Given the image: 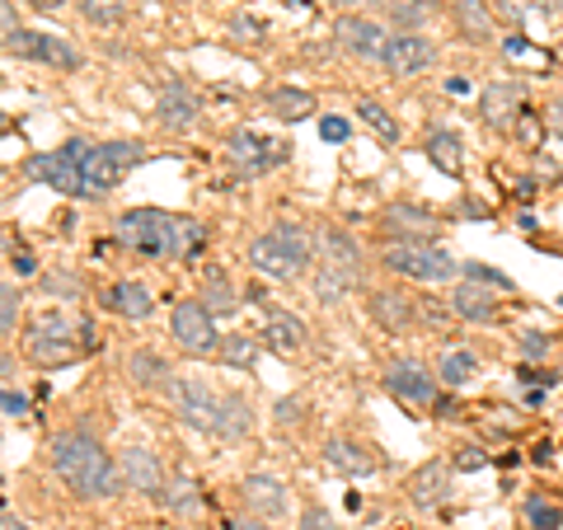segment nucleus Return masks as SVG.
<instances>
[{
	"label": "nucleus",
	"instance_id": "nucleus-1",
	"mask_svg": "<svg viewBox=\"0 0 563 530\" xmlns=\"http://www.w3.org/2000/svg\"><path fill=\"white\" fill-rule=\"evenodd\" d=\"M118 240L128 250L146 254V258H198L207 231L192 217H179V211H155V207H136L118 217Z\"/></svg>",
	"mask_w": 563,
	"mask_h": 530
},
{
	"label": "nucleus",
	"instance_id": "nucleus-2",
	"mask_svg": "<svg viewBox=\"0 0 563 530\" xmlns=\"http://www.w3.org/2000/svg\"><path fill=\"white\" fill-rule=\"evenodd\" d=\"M47 455H52L57 479L76 493V498H113V493L122 488V474L113 465V455L103 451L90 432H57Z\"/></svg>",
	"mask_w": 563,
	"mask_h": 530
},
{
	"label": "nucleus",
	"instance_id": "nucleus-3",
	"mask_svg": "<svg viewBox=\"0 0 563 530\" xmlns=\"http://www.w3.org/2000/svg\"><path fill=\"white\" fill-rule=\"evenodd\" d=\"M141 161H146L141 141H99L80 161V198H109Z\"/></svg>",
	"mask_w": 563,
	"mask_h": 530
},
{
	"label": "nucleus",
	"instance_id": "nucleus-4",
	"mask_svg": "<svg viewBox=\"0 0 563 530\" xmlns=\"http://www.w3.org/2000/svg\"><path fill=\"white\" fill-rule=\"evenodd\" d=\"M80 329L66 320V314H43V320H33L29 333H24V352L29 362L38 366H70L80 357Z\"/></svg>",
	"mask_w": 563,
	"mask_h": 530
},
{
	"label": "nucleus",
	"instance_id": "nucleus-5",
	"mask_svg": "<svg viewBox=\"0 0 563 530\" xmlns=\"http://www.w3.org/2000/svg\"><path fill=\"white\" fill-rule=\"evenodd\" d=\"M385 268L399 273V277H409V281H422V287H437V281H451L455 273V258L442 254V250H432L428 240H399L385 250Z\"/></svg>",
	"mask_w": 563,
	"mask_h": 530
},
{
	"label": "nucleus",
	"instance_id": "nucleus-6",
	"mask_svg": "<svg viewBox=\"0 0 563 530\" xmlns=\"http://www.w3.org/2000/svg\"><path fill=\"white\" fill-rule=\"evenodd\" d=\"M85 151H90V141L70 136V141H62L57 151L33 155V161L24 165V174H29V179H38V184H47L52 192L80 198V161H85Z\"/></svg>",
	"mask_w": 563,
	"mask_h": 530
},
{
	"label": "nucleus",
	"instance_id": "nucleus-7",
	"mask_svg": "<svg viewBox=\"0 0 563 530\" xmlns=\"http://www.w3.org/2000/svg\"><path fill=\"white\" fill-rule=\"evenodd\" d=\"M169 329H174V343L192 357H207V352H217L221 339H217V320H211V310L202 300H179L169 314Z\"/></svg>",
	"mask_w": 563,
	"mask_h": 530
},
{
	"label": "nucleus",
	"instance_id": "nucleus-8",
	"mask_svg": "<svg viewBox=\"0 0 563 530\" xmlns=\"http://www.w3.org/2000/svg\"><path fill=\"white\" fill-rule=\"evenodd\" d=\"M20 57L29 62H43V66H57V70H80V52L70 47V38H57V33H38V29H14L10 43Z\"/></svg>",
	"mask_w": 563,
	"mask_h": 530
},
{
	"label": "nucleus",
	"instance_id": "nucleus-9",
	"mask_svg": "<svg viewBox=\"0 0 563 530\" xmlns=\"http://www.w3.org/2000/svg\"><path fill=\"white\" fill-rule=\"evenodd\" d=\"M169 399H174V409H179L192 428H207V432H217V418H221V395L211 390L207 380H192V376H179L169 385Z\"/></svg>",
	"mask_w": 563,
	"mask_h": 530
},
{
	"label": "nucleus",
	"instance_id": "nucleus-10",
	"mask_svg": "<svg viewBox=\"0 0 563 530\" xmlns=\"http://www.w3.org/2000/svg\"><path fill=\"white\" fill-rule=\"evenodd\" d=\"M432 62H437V43H428L422 33H390V43H385V57H380V66L390 70V76H399V80L432 70Z\"/></svg>",
	"mask_w": 563,
	"mask_h": 530
},
{
	"label": "nucleus",
	"instance_id": "nucleus-11",
	"mask_svg": "<svg viewBox=\"0 0 563 530\" xmlns=\"http://www.w3.org/2000/svg\"><path fill=\"white\" fill-rule=\"evenodd\" d=\"M333 43H339L347 57H357V62H380L390 33H385L376 20H366V14H343L339 29H333Z\"/></svg>",
	"mask_w": 563,
	"mask_h": 530
},
{
	"label": "nucleus",
	"instance_id": "nucleus-12",
	"mask_svg": "<svg viewBox=\"0 0 563 530\" xmlns=\"http://www.w3.org/2000/svg\"><path fill=\"white\" fill-rule=\"evenodd\" d=\"M250 268H258L263 277H273V281H296L301 277L310 263L296 254V250H287L273 231L268 235H258V240H250Z\"/></svg>",
	"mask_w": 563,
	"mask_h": 530
},
{
	"label": "nucleus",
	"instance_id": "nucleus-13",
	"mask_svg": "<svg viewBox=\"0 0 563 530\" xmlns=\"http://www.w3.org/2000/svg\"><path fill=\"white\" fill-rule=\"evenodd\" d=\"M385 390L404 404H437L432 371L418 366V362H390V371H385Z\"/></svg>",
	"mask_w": 563,
	"mask_h": 530
},
{
	"label": "nucleus",
	"instance_id": "nucleus-14",
	"mask_svg": "<svg viewBox=\"0 0 563 530\" xmlns=\"http://www.w3.org/2000/svg\"><path fill=\"white\" fill-rule=\"evenodd\" d=\"M225 151H231V165L244 169V174H263V169H273L277 161H287V146H273V141H263L254 132H231Z\"/></svg>",
	"mask_w": 563,
	"mask_h": 530
},
{
	"label": "nucleus",
	"instance_id": "nucleus-15",
	"mask_svg": "<svg viewBox=\"0 0 563 530\" xmlns=\"http://www.w3.org/2000/svg\"><path fill=\"white\" fill-rule=\"evenodd\" d=\"M314 244L324 250V268L343 273L347 281L362 277V250H357V240H352L347 231H339V225H324V231L314 235Z\"/></svg>",
	"mask_w": 563,
	"mask_h": 530
},
{
	"label": "nucleus",
	"instance_id": "nucleus-16",
	"mask_svg": "<svg viewBox=\"0 0 563 530\" xmlns=\"http://www.w3.org/2000/svg\"><path fill=\"white\" fill-rule=\"evenodd\" d=\"M118 474H122V484H128L132 493H155L161 498V488H165V470L161 461H155L151 451H122V461H118Z\"/></svg>",
	"mask_w": 563,
	"mask_h": 530
},
{
	"label": "nucleus",
	"instance_id": "nucleus-17",
	"mask_svg": "<svg viewBox=\"0 0 563 530\" xmlns=\"http://www.w3.org/2000/svg\"><path fill=\"white\" fill-rule=\"evenodd\" d=\"M198 118H202V99L192 95L184 80H169L165 95H161V122H165V128H174V132H184Z\"/></svg>",
	"mask_w": 563,
	"mask_h": 530
},
{
	"label": "nucleus",
	"instance_id": "nucleus-18",
	"mask_svg": "<svg viewBox=\"0 0 563 530\" xmlns=\"http://www.w3.org/2000/svg\"><path fill=\"white\" fill-rule=\"evenodd\" d=\"M240 493H244V507L258 511V517H268V521L287 511V484L268 479V474H250V479L240 484Z\"/></svg>",
	"mask_w": 563,
	"mask_h": 530
},
{
	"label": "nucleus",
	"instance_id": "nucleus-19",
	"mask_svg": "<svg viewBox=\"0 0 563 530\" xmlns=\"http://www.w3.org/2000/svg\"><path fill=\"white\" fill-rule=\"evenodd\" d=\"M103 306H109L113 314H122V320H151V310H155V296L141 287V281H113L109 291H103Z\"/></svg>",
	"mask_w": 563,
	"mask_h": 530
},
{
	"label": "nucleus",
	"instance_id": "nucleus-20",
	"mask_svg": "<svg viewBox=\"0 0 563 530\" xmlns=\"http://www.w3.org/2000/svg\"><path fill=\"white\" fill-rule=\"evenodd\" d=\"M324 461L339 470V474H352V479H366V474H376V455L362 446V441H347V437H333L324 446Z\"/></svg>",
	"mask_w": 563,
	"mask_h": 530
},
{
	"label": "nucleus",
	"instance_id": "nucleus-21",
	"mask_svg": "<svg viewBox=\"0 0 563 530\" xmlns=\"http://www.w3.org/2000/svg\"><path fill=\"white\" fill-rule=\"evenodd\" d=\"M517 103H521V85H517V80H493V85H484L479 113L488 118V128H498V132H503L507 122H512Z\"/></svg>",
	"mask_w": 563,
	"mask_h": 530
},
{
	"label": "nucleus",
	"instance_id": "nucleus-22",
	"mask_svg": "<svg viewBox=\"0 0 563 530\" xmlns=\"http://www.w3.org/2000/svg\"><path fill=\"white\" fill-rule=\"evenodd\" d=\"M366 310H372V320L385 329V333H404V329H409L413 324V300L409 296H399V291H372V306H366Z\"/></svg>",
	"mask_w": 563,
	"mask_h": 530
},
{
	"label": "nucleus",
	"instance_id": "nucleus-23",
	"mask_svg": "<svg viewBox=\"0 0 563 530\" xmlns=\"http://www.w3.org/2000/svg\"><path fill=\"white\" fill-rule=\"evenodd\" d=\"M263 343L277 347V352H301V347L310 343V333H306V324L296 320V314L273 310L268 320H263Z\"/></svg>",
	"mask_w": 563,
	"mask_h": 530
},
{
	"label": "nucleus",
	"instance_id": "nucleus-24",
	"mask_svg": "<svg viewBox=\"0 0 563 530\" xmlns=\"http://www.w3.org/2000/svg\"><path fill=\"white\" fill-rule=\"evenodd\" d=\"M451 314L455 320H470V324H493L498 320V306H493V296L488 291H479V287H455V296H451Z\"/></svg>",
	"mask_w": 563,
	"mask_h": 530
},
{
	"label": "nucleus",
	"instance_id": "nucleus-25",
	"mask_svg": "<svg viewBox=\"0 0 563 530\" xmlns=\"http://www.w3.org/2000/svg\"><path fill=\"white\" fill-rule=\"evenodd\" d=\"M451 493V470L446 465H422L413 474V484H409V498L413 507H437Z\"/></svg>",
	"mask_w": 563,
	"mask_h": 530
},
{
	"label": "nucleus",
	"instance_id": "nucleus-26",
	"mask_svg": "<svg viewBox=\"0 0 563 530\" xmlns=\"http://www.w3.org/2000/svg\"><path fill=\"white\" fill-rule=\"evenodd\" d=\"M250 428H254L250 399H244V395H221V418H217V437H225V441H240V437H250Z\"/></svg>",
	"mask_w": 563,
	"mask_h": 530
},
{
	"label": "nucleus",
	"instance_id": "nucleus-27",
	"mask_svg": "<svg viewBox=\"0 0 563 530\" xmlns=\"http://www.w3.org/2000/svg\"><path fill=\"white\" fill-rule=\"evenodd\" d=\"M128 376L141 385V390H161V385L169 390V385H174L169 366L155 357V352H132V357H128Z\"/></svg>",
	"mask_w": 563,
	"mask_h": 530
},
{
	"label": "nucleus",
	"instance_id": "nucleus-28",
	"mask_svg": "<svg viewBox=\"0 0 563 530\" xmlns=\"http://www.w3.org/2000/svg\"><path fill=\"white\" fill-rule=\"evenodd\" d=\"M268 109H273L282 122H301V118L314 113V99H310L306 90H291V85H282V90L268 95Z\"/></svg>",
	"mask_w": 563,
	"mask_h": 530
},
{
	"label": "nucleus",
	"instance_id": "nucleus-29",
	"mask_svg": "<svg viewBox=\"0 0 563 530\" xmlns=\"http://www.w3.org/2000/svg\"><path fill=\"white\" fill-rule=\"evenodd\" d=\"M76 10L85 14V24H95V29H113L128 20V0H76Z\"/></svg>",
	"mask_w": 563,
	"mask_h": 530
},
{
	"label": "nucleus",
	"instance_id": "nucleus-30",
	"mask_svg": "<svg viewBox=\"0 0 563 530\" xmlns=\"http://www.w3.org/2000/svg\"><path fill=\"white\" fill-rule=\"evenodd\" d=\"M455 20H461V29L470 33L474 43H488L493 38V20H488L484 0H455Z\"/></svg>",
	"mask_w": 563,
	"mask_h": 530
},
{
	"label": "nucleus",
	"instance_id": "nucleus-31",
	"mask_svg": "<svg viewBox=\"0 0 563 530\" xmlns=\"http://www.w3.org/2000/svg\"><path fill=\"white\" fill-rule=\"evenodd\" d=\"M357 118L366 122V128H372L380 141H390V146H395V141H399V122L390 118V113H385L380 109V103L376 99H357Z\"/></svg>",
	"mask_w": 563,
	"mask_h": 530
},
{
	"label": "nucleus",
	"instance_id": "nucleus-32",
	"mask_svg": "<svg viewBox=\"0 0 563 530\" xmlns=\"http://www.w3.org/2000/svg\"><path fill=\"white\" fill-rule=\"evenodd\" d=\"M428 155L437 161L442 174H461V141H455L451 132H432L428 136Z\"/></svg>",
	"mask_w": 563,
	"mask_h": 530
},
{
	"label": "nucleus",
	"instance_id": "nucleus-33",
	"mask_svg": "<svg viewBox=\"0 0 563 530\" xmlns=\"http://www.w3.org/2000/svg\"><path fill=\"white\" fill-rule=\"evenodd\" d=\"M202 306L211 310V320L217 314H235L240 306H235V291L221 281V273H207V296H202Z\"/></svg>",
	"mask_w": 563,
	"mask_h": 530
},
{
	"label": "nucleus",
	"instance_id": "nucleus-34",
	"mask_svg": "<svg viewBox=\"0 0 563 530\" xmlns=\"http://www.w3.org/2000/svg\"><path fill=\"white\" fill-rule=\"evenodd\" d=\"M474 366H479V362H474V352H446V362H442V380L461 390V385L474 376Z\"/></svg>",
	"mask_w": 563,
	"mask_h": 530
},
{
	"label": "nucleus",
	"instance_id": "nucleus-35",
	"mask_svg": "<svg viewBox=\"0 0 563 530\" xmlns=\"http://www.w3.org/2000/svg\"><path fill=\"white\" fill-rule=\"evenodd\" d=\"M347 287H352V281L343 273H333V268H320V277H314V296H320L324 306H339Z\"/></svg>",
	"mask_w": 563,
	"mask_h": 530
},
{
	"label": "nucleus",
	"instance_id": "nucleus-36",
	"mask_svg": "<svg viewBox=\"0 0 563 530\" xmlns=\"http://www.w3.org/2000/svg\"><path fill=\"white\" fill-rule=\"evenodd\" d=\"M254 343L250 339H240V333H235V339H221V347H217V357L225 362V366H254Z\"/></svg>",
	"mask_w": 563,
	"mask_h": 530
},
{
	"label": "nucleus",
	"instance_id": "nucleus-37",
	"mask_svg": "<svg viewBox=\"0 0 563 530\" xmlns=\"http://www.w3.org/2000/svg\"><path fill=\"white\" fill-rule=\"evenodd\" d=\"M14 329H20V291L0 281V339H10Z\"/></svg>",
	"mask_w": 563,
	"mask_h": 530
},
{
	"label": "nucleus",
	"instance_id": "nucleus-38",
	"mask_svg": "<svg viewBox=\"0 0 563 530\" xmlns=\"http://www.w3.org/2000/svg\"><path fill=\"white\" fill-rule=\"evenodd\" d=\"M390 14H395L399 29H418L422 20H428V5H422V0H395Z\"/></svg>",
	"mask_w": 563,
	"mask_h": 530
},
{
	"label": "nucleus",
	"instance_id": "nucleus-39",
	"mask_svg": "<svg viewBox=\"0 0 563 530\" xmlns=\"http://www.w3.org/2000/svg\"><path fill=\"white\" fill-rule=\"evenodd\" d=\"M526 521H531L536 530H563V511L544 507V503H526Z\"/></svg>",
	"mask_w": 563,
	"mask_h": 530
},
{
	"label": "nucleus",
	"instance_id": "nucleus-40",
	"mask_svg": "<svg viewBox=\"0 0 563 530\" xmlns=\"http://www.w3.org/2000/svg\"><path fill=\"white\" fill-rule=\"evenodd\" d=\"M161 498H165L174 511H192V507H198V488H192V484L184 479V484H174L169 493H161Z\"/></svg>",
	"mask_w": 563,
	"mask_h": 530
},
{
	"label": "nucleus",
	"instance_id": "nucleus-41",
	"mask_svg": "<svg viewBox=\"0 0 563 530\" xmlns=\"http://www.w3.org/2000/svg\"><path fill=\"white\" fill-rule=\"evenodd\" d=\"M465 273H470L474 281H488V287H498V291H512V281H507L503 273H493V268H488V263H470V268H465Z\"/></svg>",
	"mask_w": 563,
	"mask_h": 530
},
{
	"label": "nucleus",
	"instance_id": "nucleus-42",
	"mask_svg": "<svg viewBox=\"0 0 563 530\" xmlns=\"http://www.w3.org/2000/svg\"><path fill=\"white\" fill-rule=\"evenodd\" d=\"M301 530H339V526H333L329 511H320V507H306V511H301Z\"/></svg>",
	"mask_w": 563,
	"mask_h": 530
},
{
	"label": "nucleus",
	"instance_id": "nucleus-43",
	"mask_svg": "<svg viewBox=\"0 0 563 530\" xmlns=\"http://www.w3.org/2000/svg\"><path fill=\"white\" fill-rule=\"evenodd\" d=\"M320 136H324V141H347V122L333 118V113H324V118H320Z\"/></svg>",
	"mask_w": 563,
	"mask_h": 530
},
{
	"label": "nucleus",
	"instance_id": "nucleus-44",
	"mask_svg": "<svg viewBox=\"0 0 563 530\" xmlns=\"http://www.w3.org/2000/svg\"><path fill=\"white\" fill-rule=\"evenodd\" d=\"M521 357H550V339L544 333H531V339H521Z\"/></svg>",
	"mask_w": 563,
	"mask_h": 530
},
{
	"label": "nucleus",
	"instance_id": "nucleus-45",
	"mask_svg": "<svg viewBox=\"0 0 563 530\" xmlns=\"http://www.w3.org/2000/svg\"><path fill=\"white\" fill-rule=\"evenodd\" d=\"M14 29H20V20H14V5H10V0H0V47L10 43Z\"/></svg>",
	"mask_w": 563,
	"mask_h": 530
},
{
	"label": "nucleus",
	"instance_id": "nucleus-46",
	"mask_svg": "<svg viewBox=\"0 0 563 530\" xmlns=\"http://www.w3.org/2000/svg\"><path fill=\"white\" fill-rule=\"evenodd\" d=\"M306 404L301 399H277V422H301Z\"/></svg>",
	"mask_w": 563,
	"mask_h": 530
},
{
	"label": "nucleus",
	"instance_id": "nucleus-47",
	"mask_svg": "<svg viewBox=\"0 0 563 530\" xmlns=\"http://www.w3.org/2000/svg\"><path fill=\"white\" fill-rule=\"evenodd\" d=\"M455 465H461V470H484L488 461H484V451H474V446H465V451H455Z\"/></svg>",
	"mask_w": 563,
	"mask_h": 530
},
{
	"label": "nucleus",
	"instance_id": "nucleus-48",
	"mask_svg": "<svg viewBox=\"0 0 563 530\" xmlns=\"http://www.w3.org/2000/svg\"><path fill=\"white\" fill-rule=\"evenodd\" d=\"M14 273H20V277H33V273H38V263H33L29 250H14Z\"/></svg>",
	"mask_w": 563,
	"mask_h": 530
},
{
	"label": "nucleus",
	"instance_id": "nucleus-49",
	"mask_svg": "<svg viewBox=\"0 0 563 530\" xmlns=\"http://www.w3.org/2000/svg\"><path fill=\"white\" fill-rule=\"evenodd\" d=\"M544 118H550V128L563 136V95H554V99H550V109H544Z\"/></svg>",
	"mask_w": 563,
	"mask_h": 530
},
{
	"label": "nucleus",
	"instance_id": "nucleus-50",
	"mask_svg": "<svg viewBox=\"0 0 563 530\" xmlns=\"http://www.w3.org/2000/svg\"><path fill=\"white\" fill-rule=\"evenodd\" d=\"M43 287H47V291H62V296H76V291H80V287H76V277H47Z\"/></svg>",
	"mask_w": 563,
	"mask_h": 530
},
{
	"label": "nucleus",
	"instance_id": "nucleus-51",
	"mask_svg": "<svg viewBox=\"0 0 563 530\" xmlns=\"http://www.w3.org/2000/svg\"><path fill=\"white\" fill-rule=\"evenodd\" d=\"M526 5H536L540 14H563V0H526Z\"/></svg>",
	"mask_w": 563,
	"mask_h": 530
},
{
	"label": "nucleus",
	"instance_id": "nucleus-52",
	"mask_svg": "<svg viewBox=\"0 0 563 530\" xmlns=\"http://www.w3.org/2000/svg\"><path fill=\"white\" fill-rule=\"evenodd\" d=\"M20 5H33V10H43V14H52V10H62L66 0H20Z\"/></svg>",
	"mask_w": 563,
	"mask_h": 530
},
{
	"label": "nucleus",
	"instance_id": "nucleus-53",
	"mask_svg": "<svg viewBox=\"0 0 563 530\" xmlns=\"http://www.w3.org/2000/svg\"><path fill=\"white\" fill-rule=\"evenodd\" d=\"M550 455H554V446H550V441H540V446H536V455H531V461H536V465H550Z\"/></svg>",
	"mask_w": 563,
	"mask_h": 530
},
{
	"label": "nucleus",
	"instance_id": "nucleus-54",
	"mask_svg": "<svg viewBox=\"0 0 563 530\" xmlns=\"http://www.w3.org/2000/svg\"><path fill=\"white\" fill-rule=\"evenodd\" d=\"M333 5H343V10H352V5H395V0H333Z\"/></svg>",
	"mask_w": 563,
	"mask_h": 530
},
{
	"label": "nucleus",
	"instance_id": "nucleus-55",
	"mask_svg": "<svg viewBox=\"0 0 563 530\" xmlns=\"http://www.w3.org/2000/svg\"><path fill=\"white\" fill-rule=\"evenodd\" d=\"M0 530H33V526H24L20 517H0Z\"/></svg>",
	"mask_w": 563,
	"mask_h": 530
},
{
	"label": "nucleus",
	"instance_id": "nucleus-56",
	"mask_svg": "<svg viewBox=\"0 0 563 530\" xmlns=\"http://www.w3.org/2000/svg\"><path fill=\"white\" fill-rule=\"evenodd\" d=\"M231 530H268V526H263V521H235Z\"/></svg>",
	"mask_w": 563,
	"mask_h": 530
},
{
	"label": "nucleus",
	"instance_id": "nucleus-57",
	"mask_svg": "<svg viewBox=\"0 0 563 530\" xmlns=\"http://www.w3.org/2000/svg\"><path fill=\"white\" fill-rule=\"evenodd\" d=\"M0 179H5V169H0Z\"/></svg>",
	"mask_w": 563,
	"mask_h": 530
},
{
	"label": "nucleus",
	"instance_id": "nucleus-58",
	"mask_svg": "<svg viewBox=\"0 0 563 530\" xmlns=\"http://www.w3.org/2000/svg\"><path fill=\"white\" fill-rule=\"evenodd\" d=\"M422 5H428V0H422Z\"/></svg>",
	"mask_w": 563,
	"mask_h": 530
},
{
	"label": "nucleus",
	"instance_id": "nucleus-59",
	"mask_svg": "<svg viewBox=\"0 0 563 530\" xmlns=\"http://www.w3.org/2000/svg\"><path fill=\"white\" fill-rule=\"evenodd\" d=\"M225 530H231V526H225Z\"/></svg>",
	"mask_w": 563,
	"mask_h": 530
},
{
	"label": "nucleus",
	"instance_id": "nucleus-60",
	"mask_svg": "<svg viewBox=\"0 0 563 530\" xmlns=\"http://www.w3.org/2000/svg\"><path fill=\"white\" fill-rule=\"evenodd\" d=\"M179 5H184V0H179Z\"/></svg>",
	"mask_w": 563,
	"mask_h": 530
}]
</instances>
